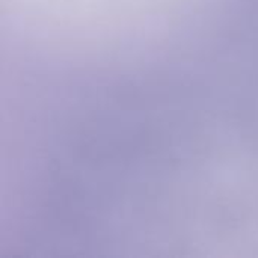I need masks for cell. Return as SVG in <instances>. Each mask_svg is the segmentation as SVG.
Returning <instances> with one entry per match:
<instances>
[]
</instances>
